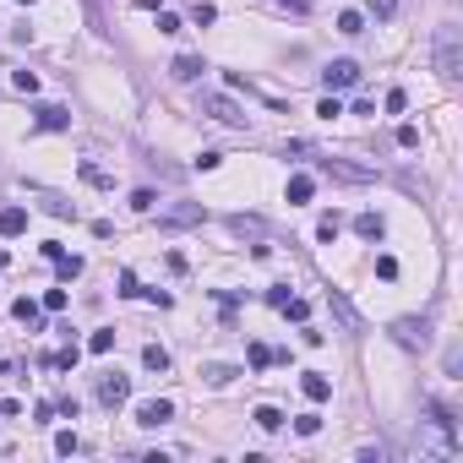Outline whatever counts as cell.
<instances>
[{"instance_id": "cell-1", "label": "cell", "mask_w": 463, "mask_h": 463, "mask_svg": "<svg viewBox=\"0 0 463 463\" xmlns=\"http://www.w3.org/2000/svg\"><path fill=\"white\" fill-rule=\"evenodd\" d=\"M420 458L425 463L458 458V420H453V409H442V403L425 409V420H420Z\"/></svg>"}, {"instance_id": "cell-2", "label": "cell", "mask_w": 463, "mask_h": 463, "mask_svg": "<svg viewBox=\"0 0 463 463\" xmlns=\"http://www.w3.org/2000/svg\"><path fill=\"white\" fill-rule=\"evenodd\" d=\"M436 77L442 82H458L463 77V33L458 27H436Z\"/></svg>"}, {"instance_id": "cell-3", "label": "cell", "mask_w": 463, "mask_h": 463, "mask_svg": "<svg viewBox=\"0 0 463 463\" xmlns=\"http://www.w3.org/2000/svg\"><path fill=\"white\" fill-rule=\"evenodd\" d=\"M196 109H202V115H213V120H224V126H234V131H245V126H251V115L234 104L229 93H202V98H196Z\"/></svg>"}, {"instance_id": "cell-4", "label": "cell", "mask_w": 463, "mask_h": 463, "mask_svg": "<svg viewBox=\"0 0 463 463\" xmlns=\"http://www.w3.org/2000/svg\"><path fill=\"white\" fill-rule=\"evenodd\" d=\"M392 338H398L403 349H431V321H425V316H398V321H392Z\"/></svg>"}, {"instance_id": "cell-5", "label": "cell", "mask_w": 463, "mask_h": 463, "mask_svg": "<svg viewBox=\"0 0 463 463\" xmlns=\"http://www.w3.org/2000/svg\"><path fill=\"white\" fill-rule=\"evenodd\" d=\"M202 218H207V213H202L196 202H180V207H163V213H158V229H196Z\"/></svg>"}, {"instance_id": "cell-6", "label": "cell", "mask_w": 463, "mask_h": 463, "mask_svg": "<svg viewBox=\"0 0 463 463\" xmlns=\"http://www.w3.org/2000/svg\"><path fill=\"white\" fill-rule=\"evenodd\" d=\"M126 398H131V382H126L120 371H104V376H98V403H104V409H120Z\"/></svg>"}, {"instance_id": "cell-7", "label": "cell", "mask_w": 463, "mask_h": 463, "mask_svg": "<svg viewBox=\"0 0 463 463\" xmlns=\"http://www.w3.org/2000/svg\"><path fill=\"white\" fill-rule=\"evenodd\" d=\"M316 169H321L327 180H349V185H365V180H371V169H360V163H343V158H316Z\"/></svg>"}, {"instance_id": "cell-8", "label": "cell", "mask_w": 463, "mask_h": 463, "mask_svg": "<svg viewBox=\"0 0 463 463\" xmlns=\"http://www.w3.org/2000/svg\"><path fill=\"white\" fill-rule=\"evenodd\" d=\"M327 310H332V321H338L343 332H365V321H360V310L349 306V300H343L338 289H327Z\"/></svg>"}, {"instance_id": "cell-9", "label": "cell", "mask_w": 463, "mask_h": 463, "mask_svg": "<svg viewBox=\"0 0 463 463\" xmlns=\"http://www.w3.org/2000/svg\"><path fill=\"white\" fill-rule=\"evenodd\" d=\"M169 420H174V403H169V398H148V403H137V425L158 431V425H169Z\"/></svg>"}, {"instance_id": "cell-10", "label": "cell", "mask_w": 463, "mask_h": 463, "mask_svg": "<svg viewBox=\"0 0 463 463\" xmlns=\"http://www.w3.org/2000/svg\"><path fill=\"white\" fill-rule=\"evenodd\" d=\"M321 82H327V93H343V87L360 82V66H354V60H332V66L321 71Z\"/></svg>"}, {"instance_id": "cell-11", "label": "cell", "mask_w": 463, "mask_h": 463, "mask_svg": "<svg viewBox=\"0 0 463 463\" xmlns=\"http://www.w3.org/2000/svg\"><path fill=\"white\" fill-rule=\"evenodd\" d=\"M202 71H207L202 55H174V66H169V77H174V82H196Z\"/></svg>"}, {"instance_id": "cell-12", "label": "cell", "mask_w": 463, "mask_h": 463, "mask_svg": "<svg viewBox=\"0 0 463 463\" xmlns=\"http://www.w3.org/2000/svg\"><path fill=\"white\" fill-rule=\"evenodd\" d=\"M300 392H306L310 403H327V398H332V382H327L321 371H306V376H300Z\"/></svg>"}, {"instance_id": "cell-13", "label": "cell", "mask_w": 463, "mask_h": 463, "mask_svg": "<svg viewBox=\"0 0 463 463\" xmlns=\"http://www.w3.org/2000/svg\"><path fill=\"white\" fill-rule=\"evenodd\" d=\"M66 126H71V115L60 104H38V131H66Z\"/></svg>"}, {"instance_id": "cell-14", "label": "cell", "mask_w": 463, "mask_h": 463, "mask_svg": "<svg viewBox=\"0 0 463 463\" xmlns=\"http://www.w3.org/2000/svg\"><path fill=\"white\" fill-rule=\"evenodd\" d=\"M82 5H87V22H93V33H98V38H109V5H104V0H82Z\"/></svg>"}, {"instance_id": "cell-15", "label": "cell", "mask_w": 463, "mask_h": 463, "mask_svg": "<svg viewBox=\"0 0 463 463\" xmlns=\"http://www.w3.org/2000/svg\"><path fill=\"white\" fill-rule=\"evenodd\" d=\"M27 229V207H0V234H22Z\"/></svg>"}, {"instance_id": "cell-16", "label": "cell", "mask_w": 463, "mask_h": 463, "mask_svg": "<svg viewBox=\"0 0 463 463\" xmlns=\"http://www.w3.org/2000/svg\"><path fill=\"white\" fill-rule=\"evenodd\" d=\"M310 191H316V180H310V174H295V180H289V207H306Z\"/></svg>"}, {"instance_id": "cell-17", "label": "cell", "mask_w": 463, "mask_h": 463, "mask_svg": "<svg viewBox=\"0 0 463 463\" xmlns=\"http://www.w3.org/2000/svg\"><path fill=\"white\" fill-rule=\"evenodd\" d=\"M16 321H27V332H38V327H44V306H33V300H16Z\"/></svg>"}, {"instance_id": "cell-18", "label": "cell", "mask_w": 463, "mask_h": 463, "mask_svg": "<svg viewBox=\"0 0 463 463\" xmlns=\"http://www.w3.org/2000/svg\"><path fill=\"white\" fill-rule=\"evenodd\" d=\"M354 234H360V240H382L387 224L376 218V213H360V218H354Z\"/></svg>"}, {"instance_id": "cell-19", "label": "cell", "mask_w": 463, "mask_h": 463, "mask_svg": "<svg viewBox=\"0 0 463 463\" xmlns=\"http://www.w3.org/2000/svg\"><path fill=\"white\" fill-rule=\"evenodd\" d=\"M142 365L163 376V371H169V349H163V343H148V349H142Z\"/></svg>"}, {"instance_id": "cell-20", "label": "cell", "mask_w": 463, "mask_h": 463, "mask_svg": "<svg viewBox=\"0 0 463 463\" xmlns=\"http://www.w3.org/2000/svg\"><path fill=\"white\" fill-rule=\"evenodd\" d=\"M251 420H256V425H262V431H278V425H284V414H278V409H273V403H262V409H256V414H251Z\"/></svg>"}, {"instance_id": "cell-21", "label": "cell", "mask_w": 463, "mask_h": 463, "mask_svg": "<svg viewBox=\"0 0 463 463\" xmlns=\"http://www.w3.org/2000/svg\"><path fill=\"white\" fill-rule=\"evenodd\" d=\"M338 229H343V218H338V213H321V224H316V240H338Z\"/></svg>"}, {"instance_id": "cell-22", "label": "cell", "mask_w": 463, "mask_h": 463, "mask_svg": "<svg viewBox=\"0 0 463 463\" xmlns=\"http://www.w3.org/2000/svg\"><path fill=\"white\" fill-rule=\"evenodd\" d=\"M202 376H207L213 387H224V382H234L240 371H234V365H202Z\"/></svg>"}, {"instance_id": "cell-23", "label": "cell", "mask_w": 463, "mask_h": 463, "mask_svg": "<svg viewBox=\"0 0 463 463\" xmlns=\"http://www.w3.org/2000/svg\"><path fill=\"white\" fill-rule=\"evenodd\" d=\"M338 33H349V38L365 33V16H360V11H343V16H338Z\"/></svg>"}, {"instance_id": "cell-24", "label": "cell", "mask_w": 463, "mask_h": 463, "mask_svg": "<svg viewBox=\"0 0 463 463\" xmlns=\"http://www.w3.org/2000/svg\"><path fill=\"white\" fill-rule=\"evenodd\" d=\"M55 273H60V278H77V273H82V256H66V251H60V256H55Z\"/></svg>"}, {"instance_id": "cell-25", "label": "cell", "mask_w": 463, "mask_h": 463, "mask_svg": "<svg viewBox=\"0 0 463 463\" xmlns=\"http://www.w3.org/2000/svg\"><path fill=\"white\" fill-rule=\"evenodd\" d=\"M44 213H55V218H77V207L60 202V196H44Z\"/></svg>"}, {"instance_id": "cell-26", "label": "cell", "mask_w": 463, "mask_h": 463, "mask_svg": "<svg viewBox=\"0 0 463 463\" xmlns=\"http://www.w3.org/2000/svg\"><path fill=\"white\" fill-rule=\"evenodd\" d=\"M87 349H93V354H109V349H115V332H109V327H104V332H93V338H87Z\"/></svg>"}, {"instance_id": "cell-27", "label": "cell", "mask_w": 463, "mask_h": 463, "mask_svg": "<svg viewBox=\"0 0 463 463\" xmlns=\"http://www.w3.org/2000/svg\"><path fill=\"white\" fill-rule=\"evenodd\" d=\"M245 354H251V365H256V371H267V365H273V349H267V343H251Z\"/></svg>"}, {"instance_id": "cell-28", "label": "cell", "mask_w": 463, "mask_h": 463, "mask_svg": "<svg viewBox=\"0 0 463 463\" xmlns=\"http://www.w3.org/2000/svg\"><path fill=\"white\" fill-rule=\"evenodd\" d=\"M365 11H371V16H376V22H387V16H392V11H398V0H365Z\"/></svg>"}, {"instance_id": "cell-29", "label": "cell", "mask_w": 463, "mask_h": 463, "mask_svg": "<svg viewBox=\"0 0 463 463\" xmlns=\"http://www.w3.org/2000/svg\"><path fill=\"white\" fill-rule=\"evenodd\" d=\"M158 33H185V22L174 11H158Z\"/></svg>"}, {"instance_id": "cell-30", "label": "cell", "mask_w": 463, "mask_h": 463, "mask_svg": "<svg viewBox=\"0 0 463 463\" xmlns=\"http://www.w3.org/2000/svg\"><path fill=\"white\" fill-rule=\"evenodd\" d=\"M55 453L71 458V453H77V431H60V436H55Z\"/></svg>"}, {"instance_id": "cell-31", "label": "cell", "mask_w": 463, "mask_h": 463, "mask_svg": "<svg viewBox=\"0 0 463 463\" xmlns=\"http://www.w3.org/2000/svg\"><path fill=\"white\" fill-rule=\"evenodd\" d=\"M153 202H158V196L148 191V185H142V191H131V207H137V213H153Z\"/></svg>"}, {"instance_id": "cell-32", "label": "cell", "mask_w": 463, "mask_h": 463, "mask_svg": "<svg viewBox=\"0 0 463 463\" xmlns=\"http://www.w3.org/2000/svg\"><path fill=\"white\" fill-rule=\"evenodd\" d=\"M295 431H300V436H316V431H321V414H300Z\"/></svg>"}, {"instance_id": "cell-33", "label": "cell", "mask_w": 463, "mask_h": 463, "mask_svg": "<svg viewBox=\"0 0 463 463\" xmlns=\"http://www.w3.org/2000/svg\"><path fill=\"white\" fill-rule=\"evenodd\" d=\"M234 234H262V218H229Z\"/></svg>"}, {"instance_id": "cell-34", "label": "cell", "mask_w": 463, "mask_h": 463, "mask_svg": "<svg viewBox=\"0 0 463 463\" xmlns=\"http://www.w3.org/2000/svg\"><path fill=\"white\" fill-rule=\"evenodd\" d=\"M278 310H289L295 321H306V316H310V306H306V300H295V295H289V300H284V306H278Z\"/></svg>"}, {"instance_id": "cell-35", "label": "cell", "mask_w": 463, "mask_h": 463, "mask_svg": "<svg viewBox=\"0 0 463 463\" xmlns=\"http://www.w3.org/2000/svg\"><path fill=\"white\" fill-rule=\"evenodd\" d=\"M403 104H409V93H403V87H392V93H387V115H403Z\"/></svg>"}, {"instance_id": "cell-36", "label": "cell", "mask_w": 463, "mask_h": 463, "mask_svg": "<svg viewBox=\"0 0 463 463\" xmlns=\"http://www.w3.org/2000/svg\"><path fill=\"white\" fill-rule=\"evenodd\" d=\"M82 180H87V185H109V174H104L98 163H82Z\"/></svg>"}, {"instance_id": "cell-37", "label": "cell", "mask_w": 463, "mask_h": 463, "mask_svg": "<svg viewBox=\"0 0 463 463\" xmlns=\"http://www.w3.org/2000/svg\"><path fill=\"white\" fill-rule=\"evenodd\" d=\"M44 310H66V289H44Z\"/></svg>"}, {"instance_id": "cell-38", "label": "cell", "mask_w": 463, "mask_h": 463, "mask_svg": "<svg viewBox=\"0 0 463 463\" xmlns=\"http://www.w3.org/2000/svg\"><path fill=\"white\" fill-rule=\"evenodd\" d=\"M398 148H420V131L414 126H398Z\"/></svg>"}, {"instance_id": "cell-39", "label": "cell", "mask_w": 463, "mask_h": 463, "mask_svg": "<svg viewBox=\"0 0 463 463\" xmlns=\"http://www.w3.org/2000/svg\"><path fill=\"white\" fill-rule=\"evenodd\" d=\"M11 82H16L22 93H38V77H33V71H16V77H11Z\"/></svg>"}, {"instance_id": "cell-40", "label": "cell", "mask_w": 463, "mask_h": 463, "mask_svg": "<svg viewBox=\"0 0 463 463\" xmlns=\"http://www.w3.org/2000/svg\"><path fill=\"white\" fill-rule=\"evenodd\" d=\"M137 5H142V11H158V0H137Z\"/></svg>"}, {"instance_id": "cell-41", "label": "cell", "mask_w": 463, "mask_h": 463, "mask_svg": "<svg viewBox=\"0 0 463 463\" xmlns=\"http://www.w3.org/2000/svg\"><path fill=\"white\" fill-rule=\"evenodd\" d=\"M22 5H33V0H22Z\"/></svg>"}]
</instances>
